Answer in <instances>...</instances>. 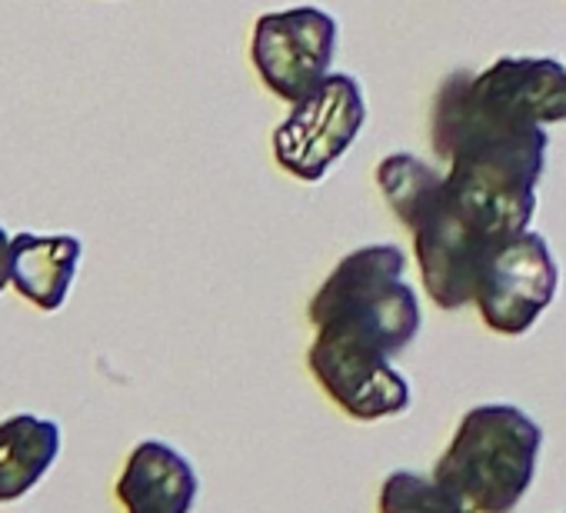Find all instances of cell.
<instances>
[{
    "label": "cell",
    "instance_id": "7",
    "mask_svg": "<svg viewBox=\"0 0 566 513\" xmlns=\"http://www.w3.org/2000/svg\"><path fill=\"white\" fill-rule=\"evenodd\" d=\"M556 284L559 271L546 237L523 230L490 253L476 281L473 304L490 331L503 337H523L553 304Z\"/></svg>",
    "mask_w": 566,
    "mask_h": 513
},
{
    "label": "cell",
    "instance_id": "4",
    "mask_svg": "<svg viewBox=\"0 0 566 513\" xmlns=\"http://www.w3.org/2000/svg\"><path fill=\"white\" fill-rule=\"evenodd\" d=\"M543 430L510 404L467 410L447 453L433 467V483L460 513H513L533 483Z\"/></svg>",
    "mask_w": 566,
    "mask_h": 513
},
{
    "label": "cell",
    "instance_id": "14",
    "mask_svg": "<svg viewBox=\"0 0 566 513\" xmlns=\"http://www.w3.org/2000/svg\"><path fill=\"white\" fill-rule=\"evenodd\" d=\"M11 233H8V227L0 223V291L4 287H11Z\"/></svg>",
    "mask_w": 566,
    "mask_h": 513
},
{
    "label": "cell",
    "instance_id": "6",
    "mask_svg": "<svg viewBox=\"0 0 566 513\" xmlns=\"http://www.w3.org/2000/svg\"><path fill=\"white\" fill-rule=\"evenodd\" d=\"M337 57V21L321 8L260 14L253 24L250 61L260 84L287 104L311 97Z\"/></svg>",
    "mask_w": 566,
    "mask_h": 513
},
{
    "label": "cell",
    "instance_id": "1",
    "mask_svg": "<svg viewBox=\"0 0 566 513\" xmlns=\"http://www.w3.org/2000/svg\"><path fill=\"white\" fill-rule=\"evenodd\" d=\"M473 71H453L430 107V147L450 164L443 190L457 217L490 247L523 233L536 213V184L546 170L549 137L539 124L486 107Z\"/></svg>",
    "mask_w": 566,
    "mask_h": 513
},
{
    "label": "cell",
    "instance_id": "2",
    "mask_svg": "<svg viewBox=\"0 0 566 513\" xmlns=\"http://www.w3.org/2000/svg\"><path fill=\"white\" fill-rule=\"evenodd\" d=\"M377 187L390 210L413 233L423 287L440 311H460L473 301L483 264L496 247L483 243L450 207L443 174L413 154H390L377 167Z\"/></svg>",
    "mask_w": 566,
    "mask_h": 513
},
{
    "label": "cell",
    "instance_id": "10",
    "mask_svg": "<svg viewBox=\"0 0 566 513\" xmlns=\"http://www.w3.org/2000/svg\"><path fill=\"white\" fill-rule=\"evenodd\" d=\"M114 493L124 513H190L200 477L174 443L150 437L127 453Z\"/></svg>",
    "mask_w": 566,
    "mask_h": 513
},
{
    "label": "cell",
    "instance_id": "9",
    "mask_svg": "<svg viewBox=\"0 0 566 513\" xmlns=\"http://www.w3.org/2000/svg\"><path fill=\"white\" fill-rule=\"evenodd\" d=\"M473 94L516 121H566V67L553 57H500L473 74Z\"/></svg>",
    "mask_w": 566,
    "mask_h": 513
},
{
    "label": "cell",
    "instance_id": "11",
    "mask_svg": "<svg viewBox=\"0 0 566 513\" xmlns=\"http://www.w3.org/2000/svg\"><path fill=\"white\" fill-rule=\"evenodd\" d=\"M84 261L77 233L18 230L11 240V287L38 311L54 314L67 304Z\"/></svg>",
    "mask_w": 566,
    "mask_h": 513
},
{
    "label": "cell",
    "instance_id": "3",
    "mask_svg": "<svg viewBox=\"0 0 566 513\" xmlns=\"http://www.w3.org/2000/svg\"><path fill=\"white\" fill-rule=\"evenodd\" d=\"M403 250L374 243L347 253L311 301L317 337L394 357L420 334V301L403 281Z\"/></svg>",
    "mask_w": 566,
    "mask_h": 513
},
{
    "label": "cell",
    "instance_id": "12",
    "mask_svg": "<svg viewBox=\"0 0 566 513\" xmlns=\"http://www.w3.org/2000/svg\"><path fill=\"white\" fill-rule=\"evenodd\" d=\"M64 430L41 413H11L0 420V503L28 496L57 463Z\"/></svg>",
    "mask_w": 566,
    "mask_h": 513
},
{
    "label": "cell",
    "instance_id": "5",
    "mask_svg": "<svg viewBox=\"0 0 566 513\" xmlns=\"http://www.w3.org/2000/svg\"><path fill=\"white\" fill-rule=\"evenodd\" d=\"M367 124L364 87L350 74H331L311 97L294 104L273 130V157L291 177L321 184L354 147Z\"/></svg>",
    "mask_w": 566,
    "mask_h": 513
},
{
    "label": "cell",
    "instance_id": "13",
    "mask_svg": "<svg viewBox=\"0 0 566 513\" xmlns=\"http://www.w3.org/2000/svg\"><path fill=\"white\" fill-rule=\"evenodd\" d=\"M380 513H460L433 477L413 470H394L380 486Z\"/></svg>",
    "mask_w": 566,
    "mask_h": 513
},
{
    "label": "cell",
    "instance_id": "8",
    "mask_svg": "<svg viewBox=\"0 0 566 513\" xmlns=\"http://www.w3.org/2000/svg\"><path fill=\"white\" fill-rule=\"evenodd\" d=\"M307 364L324 394L354 420H384L410 410V380L387 354L317 337L307 350Z\"/></svg>",
    "mask_w": 566,
    "mask_h": 513
}]
</instances>
